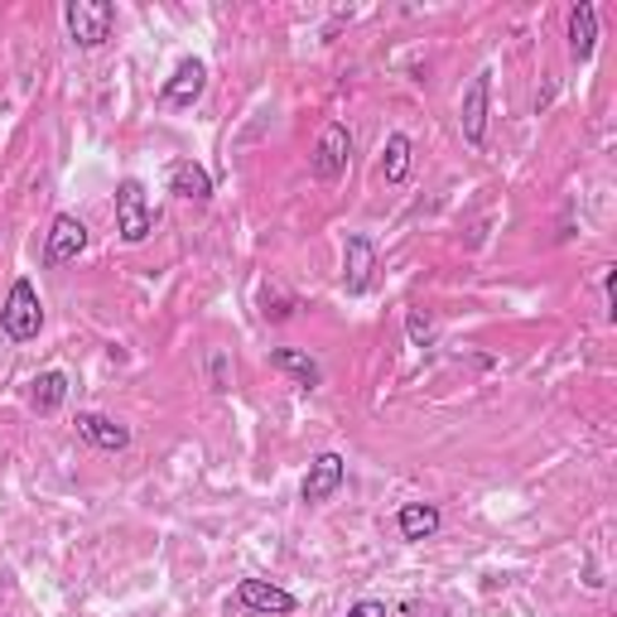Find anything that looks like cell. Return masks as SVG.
I'll return each mask as SVG.
<instances>
[{
    "label": "cell",
    "mask_w": 617,
    "mask_h": 617,
    "mask_svg": "<svg viewBox=\"0 0 617 617\" xmlns=\"http://www.w3.org/2000/svg\"><path fill=\"white\" fill-rule=\"evenodd\" d=\"M43 329V304H39V290L35 281H14L6 304H0V333L10 337V343H29V337H39Z\"/></svg>",
    "instance_id": "obj_1"
},
{
    "label": "cell",
    "mask_w": 617,
    "mask_h": 617,
    "mask_svg": "<svg viewBox=\"0 0 617 617\" xmlns=\"http://www.w3.org/2000/svg\"><path fill=\"white\" fill-rule=\"evenodd\" d=\"M63 20H68V35L78 49H101L116 29V6L111 0H68Z\"/></svg>",
    "instance_id": "obj_2"
},
{
    "label": "cell",
    "mask_w": 617,
    "mask_h": 617,
    "mask_svg": "<svg viewBox=\"0 0 617 617\" xmlns=\"http://www.w3.org/2000/svg\"><path fill=\"white\" fill-rule=\"evenodd\" d=\"M116 232L126 246H140L155 232V213L145 203V184L140 179H121L116 184Z\"/></svg>",
    "instance_id": "obj_3"
},
{
    "label": "cell",
    "mask_w": 617,
    "mask_h": 617,
    "mask_svg": "<svg viewBox=\"0 0 617 617\" xmlns=\"http://www.w3.org/2000/svg\"><path fill=\"white\" fill-rule=\"evenodd\" d=\"M347 165H352V136H347L343 121H329V126H323V136H319V145H314L308 169H314L319 184H337L347 174Z\"/></svg>",
    "instance_id": "obj_4"
},
{
    "label": "cell",
    "mask_w": 617,
    "mask_h": 617,
    "mask_svg": "<svg viewBox=\"0 0 617 617\" xmlns=\"http://www.w3.org/2000/svg\"><path fill=\"white\" fill-rule=\"evenodd\" d=\"M87 252V223L78 213H58L49 237H43V266L58 271V266H72Z\"/></svg>",
    "instance_id": "obj_5"
},
{
    "label": "cell",
    "mask_w": 617,
    "mask_h": 617,
    "mask_svg": "<svg viewBox=\"0 0 617 617\" xmlns=\"http://www.w3.org/2000/svg\"><path fill=\"white\" fill-rule=\"evenodd\" d=\"M376 271H381L376 242L362 237V232H347V242H343V290L347 295H366V290L376 285Z\"/></svg>",
    "instance_id": "obj_6"
},
{
    "label": "cell",
    "mask_w": 617,
    "mask_h": 617,
    "mask_svg": "<svg viewBox=\"0 0 617 617\" xmlns=\"http://www.w3.org/2000/svg\"><path fill=\"white\" fill-rule=\"evenodd\" d=\"M488 97H492V72H478V78L468 82L463 101H459V130L473 150L488 145Z\"/></svg>",
    "instance_id": "obj_7"
},
{
    "label": "cell",
    "mask_w": 617,
    "mask_h": 617,
    "mask_svg": "<svg viewBox=\"0 0 617 617\" xmlns=\"http://www.w3.org/2000/svg\"><path fill=\"white\" fill-rule=\"evenodd\" d=\"M237 608L266 613V617H290L300 608V598L290 589H281V584H271V579H242L237 584Z\"/></svg>",
    "instance_id": "obj_8"
},
{
    "label": "cell",
    "mask_w": 617,
    "mask_h": 617,
    "mask_svg": "<svg viewBox=\"0 0 617 617\" xmlns=\"http://www.w3.org/2000/svg\"><path fill=\"white\" fill-rule=\"evenodd\" d=\"M343 478H347V463H343V453H319L314 463H308V473H304V482H300V497L308 507H323L329 497L343 488Z\"/></svg>",
    "instance_id": "obj_9"
},
{
    "label": "cell",
    "mask_w": 617,
    "mask_h": 617,
    "mask_svg": "<svg viewBox=\"0 0 617 617\" xmlns=\"http://www.w3.org/2000/svg\"><path fill=\"white\" fill-rule=\"evenodd\" d=\"M203 87H208V68H203V58H184V63L174 68V78L159 87V101H165L169 111H188L203 97Z\"/></svg>",
    "instance_id": "obj_10"
},
{
    "label": "cell",
    "mask_w": 617,
    "mask_h": 617,
    "mask_svg": "<svg viewBox=\"0 0 617 617\" xmlns=\"http://www.w3.org/2000/svg\"><path fill=\"white\" fill-rule=\"evenodd\" d=\"M78 434H82L92 449H101V453H121V449L130 444V430H126V424L111 420V415H97V410H82V415H78Z\"/></svg>",
    "instance_id": "obj_11"
},
{
    "label": "cell",
    "mask_w": 617,
    "mask_h": 617,
    "mask_svg": "<svg viewBox=\"0 0 617 617\" xmlns=\"http://www.w3.org/2000/svg\"><path fill=\"white\" fill-rule=\"evenodd\" d=\"M594 49H598V10L589 0H579V6L569 10V58H575V63H589Z\"/></svg>",
    "instance_id": "obj_12"
},
{
    "label": "cell",
    "mask_w": 617,
    "mask_h": 617,
    "mask_svg": "<svg viewBox=\"0 0 617 617\" xmlns=\"http://www.w3.org/2000/svg\"><path fill=\"white\" fill-rule=\"evenodd\" d=\"M439 526H444V517H439L434 502H405L395 511V531H401V540H434Z\"/></svg>",
    "instance_id": "obj_13"
},
{
    "label": "cell",
    "mask_w": 617,
    "mask_h": 617,
    "mask_svg": "<svg viewBox=\"0 0 617 617\" xmlns=\"http://www.w3.org/2000/svg\"><path fill=\"white\" fill-rule=\"evenodd\" d=\"M271 366H275V372H285V376H295V386H304V391L323 386L319 362L308 358V352H300V347H271Z\"/></svg>",
    "instance_id": "obj_14"
},
{
    "label": "cell",
    "mask_w": 617,
    "mask_h": 617,
    "mask_svg": "<svg viewBox=\"0 0 617 617\" xmlns=\"http://www.w3.org/2000/svg\"><path fill=\"white\" fill-rule=\"evenodd\" d=\"M169 188L188 203H208L213 198V174L203 165H194V159H179V165L169 169Z\"/></svg>",
    "instance_id": "obj_15"
},
{
    "label": "cell",
    "mask_w": 617,
    "mask_h": 617,
    "mask_svg": "<svg viewBox=\"0 0 617 617\" xmlns=\"http://www.w3.org/2000/svg\"><path fill=\"white\" fill-rule=\"evenodd\" d=\"M29 401H35L39 415H58V410H63V401H68V376L63 372L35 376V391H29Z\"/></svg>",
    "instance_id": "obj_16"
},
{
    "label": "cell",
    "mask_w": 617,
    "mask_h": 617,
    "mask_svg": "<svg viewBox=\"0 0 617 617\" xmlns=\"http://www.w3.org/2000/svg\"><path fill=\"white\" fill-rule=\"evenodd\" d=\"M405 174H410V136H386V150H381V179L386 184H405Z\"/></svg>",
    "instance_id": "obj_17"
},
{
    "label": "cell",
    "mask_w": 617,
    "mask_h": 617,
    "mask_svg": "<svg viewBox=\"0 0 617 617\" xmlns=\"http://www.w3.org/2000/svg\"><path fill=\"white\" fill-rule=\"evenodd\" d=\"M405 333H410V343H415V347H430L434 343V323L424 319L420 308H410V314H405Z\"/></svg>",
    "instance_id": "obj_18"
},
{
    "label": "cell",
    "mask_w": 617,
    "mask_h": 617,
    "mask_svg": "<svg viewBox=\"0 0 617 617\" xmlns=\"http://www.w3.org/2000/svg\"><path fill=\"white\" fill-rule=\"evenodd\" d=\"M208 372H213V391H227L232 381H227V352H213L208 358Z\"/></svg>",
    "instance_id": "obj_19"
},
{
    "label": "cell",
    "mask_w": 617,
    "mask_h": 617,
    "mask_svg": "<svg viewBox=\"0 0 617 617\" xmlns=\"http://www.w3.org/2000/svg\"><path fill=\"white\" fill-rule=\"evenodd\" d=\"M347 617H391L386 604H376V598H362V604H352Z\"/></svg>",
    "instance_id": "obj_20"
}]
</instances>
